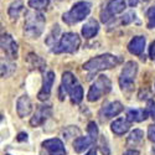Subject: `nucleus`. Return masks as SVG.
I'll return each instance as SVG.
<instances>
[{"label": "nucleus", "mask_w": 155, "mask_h": 155, "mask_svg": "<svg viewBox=\"0 0 155 155\" xmlns=\"http://www.w3.org/2000/svg\"><path fill=\"white\" fill-rule=\"evenodd\" d=\"M68 94L71 97V101L74 104H80L83 99V88L78 83L77 78L73 73L71 72H64L62 74V83L60 87V93Z\"/></svg>", "instance_id": "obj_1"}, {"label": "nucleus", "mask_w": 155, "mask_h": 155, "mask_svg": "<svg viewBox=\"0 0 155 155\" xmlns=\"http://www.w3.org/2000/svg\"><path fill=\"white\" fill-rule=\"evenodd\" d=\"M120 62H122V60L119 57L109 55V54H104V55L96 56L89 61H87L83 64V70L88 71L89 73H97L99 71L110 70L117 66V64H119Z\"/></svg>", "instance_id": "obj_2"}, {"label": "nucleus", "mask_w": 155, "mask_h": 155, "mask_svg": "<svg viewBox=\"0 0 155 155\" xmlns=\"http://www.w3.org/2000/svg\"><path fill=\"white\" fill-rule=\"evenodd\" d=\"M45 28V18L38 11H29L26 12L24 22V34L30 38L40 37L44 32Z\"/></svg>", "instance_id": "obj_3"}, {"label": "nucleus", "mask_w": 155, "mask_h": 155, "mask_svg": "<svg viewBox=\"0 0 155 155\" xmlns=\"http://www.w3.org/2000/svg\"><path fill=\"white\" fill-rule=\"evenodd\" d=\"M81 45L80 36L74 32H66L63 34L60 41L54 46L52 52L55 54H73L78 50Z\"/></svg>", "instance_id": "obj_4"}, {"label": "nucleus", "mask_w": 155, "mask_h": 155, "mask_svg": "<svg viewBox=\"0 0 155 155\" xmlns=\"http://www.w3.org/2000/svg\"><path fill=\"white\" fill-rule=\"evenodd\" d=\"M138 73V64L134 61H128L120 72L119 76V86L123 92H130L133 91L134 81Z\"/></svg>", "instance_id": "obj_5"}, {"label": "nucleus", "mask_w": 155, "mask_h": 155, "mask_svg": "<svg viewBox=\"0 0 155 155\" xmlns=\"http://www.w3.org/2000/svg\"><path fill=\"white\" fill-rule=\"evenodd\" d=\"M89 12H91V4L87 2H78L72 6L70 11L63 14L62 20L68 25H73L82 21L84 18H87Z\"/></svg>", "instance_id": "obj_6"}, {"label": "nucleus", "mask_w": 155, "mask_h": 155, "mask_svg": "<svg viewBox=\"0 0 155 155\" xmlns=\"http://www.w3.org/2000/svg\"><path fill=\"white\" fill-rule=\"evenodd\" d=\"M112 89V82L107 76H98V78L94 81V83L91 86L89 91L87 93V99L89 102H96L102 96H104L110 92Z\"/></svg>", "instance_id": "obj_7"}, {"label": "nucleus", "mask_w": 155, "mask_h": 155, "mask_svg": "<svg viewBox=\"0 0 155 155\" xmlns=\"http://www.w3.org/2000/svg\"><path fill=\"white\" fill-rule=\"evenodd\" d=\"M123 109H124L123 104L118 101L106 102V103H103V106L99 110V118H101V120L110 119V118L115 117V115H118Z\"/></svg>", "instance_id": "obj_8"}, {"label": "nucleus", "mask_w": 155, "mask_h": 155, "mask_svg": "<svg viewBox=\"0 0 155 155\" xmlns=\"http://www.w3.org/2000/svg\"><path fill=\"white\" fill-rule=\"evenodd\" d=\"M2 50L3 52H5V55L11 58V60H16L18 58V44L14 38L11 37V35L9 34H4L2 36Z\"/></svg>", "instance_id": "obj_9"}, {"label": "nucleus", "mask_w": 155, "mask_h": 155, "mask_svg": "<svg viewBox=\"0 0 155 155\" xmlns=\"http://www.w3.org/2000/svg\"><path fill=\"white\" fill-rule=\"evenodd\" d=\"M51 114H52V108H51V106H46V104L38 106L34 114V117L30 120V124L32 127H40L51 117Z\"/></svg>", "instance_id": "obj_10"}, {"label": "nucleus", "mask_w": 155, "mask_h": 155, "mask_svg": "<svg viewBox=\"0 0 155 155\" xmlns=\"http://www.w3.org/2000/svg\"><path fill=\"white\" fill-rule=\"evenodd\" d=\"M42 148L48 153V155H66V149L58 138L47 139L42 141Z\"/></svg>", "instance_id": "obj_11"}, {"label": "nucleus", "mask_w": 155, "mask_h": 155, "mask_svg": "<svg viewBox=\"0 0 155 155\" xmlns=\"http://www.w3.org/2000/svg\"><path fill=\"white\" fill-rule=\"evenodd\" d=\"M54 82H55V73L52 71H48L45 77H44V81H42V88L41 91L38 92L37 94V98L45 102L50 98L51 96V91H52V86H54Z\"/></svg>", "instance_id": "obj_12"}, {"label": "nucleus", "mask_w": 155, "mask_h": 155, "mask_svg": "<svg viewBox=\"0 0 155 155\" xmlns=\"http://www.w3.org/2000/svg\"><path fill=\"white\" fill-rule=\"evenodd\" d=\"M16 112L20 118H25L32 112V103L28 94H22L16 102Z\"/></svg>", "instance_id": "obj_13"}, {"label": "nucleus", "mask_w": 155, "mask_h": 155, "mask_svg": "<svg viewBox=\"0 0 155 155\" xmlns=\"http://www.w3.org/2000/svg\"><path fill=\"white\" fill-rule=\"evenodd\" d=\"M132 127V120L128 118H118L110 124V129L115 135H124Z\"/></svg>", "instance_id": "obj_14"}, {"label": "nucleus", "mask_w": 155, "mask_h": 155, "mask_svg": "<svg viewBox=\"0 0 155 155\" xmlns=\"http://www.w3.org/2000/svg\"><path fill=\"white\" fill-rule=\"evenodd\" d=\"M145 47V37L144 36H135L134 38H132L130 42L128 45V51L132 55L135 56H140L143 54Z\"/></svg>", "instance_id": "obj_15"}, {"label": "nucleus", "mask_w": 155, "mask_h": 155, "mask_svg": "<svg viewBox=\"0 0 155 155\" xmlns=\"http://www.w3.org/2000/svg\"><path fill=\"white\" fill-rule=\"evenodd\" d=\"M99 30V25L94 19H89L83 26H82V35L84 38H91L98 34Z\"/></svg>", "instance_id": "obj_16"}, {"label": "nucleus", "mask_w": 155, "mask_h": 155, "mask_svg": "<svg viewBox=\"0 0 155 155\" xmlns=\"http://www.w3.org/2000/svg\"><path fill=\"white\" fill-rule=\"evenodd\" d=\"M94 143V140L87 135V137H78L77 139H74L73 141V149L76 153H83L84 150H87L89 147Z\"/></svg>", "instance_id": "obj_17"}, {"label": "nucleus", "mask_w": 155, "mask_h": 155, "mask_svg": "<svg viewBox=\"0 0 155 155\" xmlns=\"http://www.w3.org/2000/svg\"><path fill=\"white\" fill-rule=\"evenodd\" d=\"M127 118L132 122H143L148 118V109L137 108V109H128Z\"/></svg>", "instance_id": "obj_18"}, {"label": "nucleus", "mask_w": 155, "mask_h": 155, "mask_svg": "<svg viewBox=\"0 0 155 155\" xmlns=\"http://www.w3.org/2000/svg\"><path fill=\"white\" fill-rule=\"evenodd\" d=\"M125 9V2L124 0H110L108 3L107 10L110 15H115V14H120Z\"/></svg>", "instance_id": "obj_19"}, {"label": "nucleus", "mask_w": 155, "mask_h": 155, "mask_svg": "<svg viewBox=\"0 0 155 155\" xmlns=\"http://www.w3.org/2000/svg\"><path fill=\"white\" fill-rule=\"evenodd\" d=\"M28 63L30 64L31 68H35V70H38V71H44L46 68V62L35 54H30L28 56Z\"/></svg>", "instance_id": "obj_20"}, {"label": "nucleus", "mask_w": 155, "mask_h": 155, "mask_svg": "<svg viewBox=\"0 0 155 155\" xmlns=\"http://www.w3.org/2000/svg\"><path fill=\"white\" fill-rule=\"evenodd\" d=\"M144 139V133L140 129H135L134 132L130 133V135L127 139V145L128 147H137L139 145Z\"/></svg>", "instance_id": "obj_21"}, {"label": "nucleus", "mask_w": 155, "mask_h": 155, "mask_svg": "<svg viewBox=\"0 0 155 155\" xmlns=\"http://www.w3.org/2000/svg\"><path fill=\"white\" fill-rule=\"evenodd\" d=\"M22 8H24V4L21 0H15L14 3H11V5L9 6V11H8L10 18L16 19L20 15V12L22 11Z\"/></svg>", "instance_id": "obj_22"}, {"label": "nucleus", "mask_w": 155, "mask_h": 155, "mask_svg": "<svg viewBox=\"0 0 155 155\" xmlns=\"http://www.w3.org/2000/svg\"><path fill=\"white\" fill-rule=\"evenodd\" d=\"M87 133H88V135L91 137L94 140V143H96L97 139H98V127H97V124L94 122H89L88 123V125H87Z\"/></svg>", "instance_id": "obj_23"}, {"label": "nucleus", "mask_w": 155, "mask_h": 155, "mask_svg": "<svg viewBox=\"0 0 155 155\" xmlns=\"http://www.w3.org/2000/svg\"><path fill=\"white\" fill-rule=\"evenodd\" d=\"M98 145H99L101 153H102L103 155H110V149H109V147H108L107 138L101 137V138H99V141H98Z\"/></svg>", "instance_id": "obj_24"}, {"label": "nucleus", "mask_w": 155, "mask_h": 155, "mask_svg": "<svg viewBox=\"0 0 155 155\" xmlns=\"http://www.w3.org/2000/svg\"><path fill=\"white\" fill-rule=\"evenodd\" d=\"M48 3H50V0H29V5L35 10L46 8Z\"/></svg>", "instance_id": "obj_25"}, {"label": "nucleus", "mask_w": 155, "mask_h": 155, "mask_svg": "<svg viewBox=\"0 0 155 155\" xmlns=\"http://www.w3.org/2000/svg\"><path fill=\"white\" fill-rule=\"evenodd\" d=\"M147 18H148V28L149 29H155V5L151 6L148 10Z\"/></svg>", "instance_id": "obj_26"}, {"label": "nucleus", "mask_w": 155, "mask_h": 155, "mask_svg": "<svg viewBox=\"0 0 155 155\" xmlns=\"http://www.w3.org/2000/svg\"><path fill=\"white\" fill-rule=\"evenodd\" d=\"M63 135L66 137L67 139H70V138H72L73 135H80V129L78 128H73V127H68L66 130L63 132Z\"/></svg>", "instance_id": "obj_27"}, {"label": "nucleus", "mask_w": 155, "mask_h": 155, "mask_svg": "<svg viewBox=\"0 0 155 155\" xmlns=\"http://www.w3.org/2000/svg\"><path fill=\"white\" fill-rule=\"evenodd\" d=\"M148 137H149V139L153 141V143H155V124L149 125V128H148Z\"/></svg>", "instance_id": "obj_28"}, {"label": "nucleus", "mask_w": 155, "mask_h": 155, "mask_svg": "<svg viewBox=\"0 0 155 155\" xmlns=\"http://www.w3.org/2000/svg\"><path fill=\"white\" fill-rule=\"evenodd\" d=\"M133 18H135V14L134 12H128V14L125 15V16H123V24H129L132 20H133Z\"/></svg>", "instance_id": "obj_29"}, {"label": "nucleus", "mask_w": 155, "mask_h": 155, "mask_svg": "<svg viewBox=\"0 0 155 155\" xmlns=\"http://www.w3.org/2000/svg\"><path fill=\"white\" fill-rule=\"evenodd\" d=\"M149 56L151 60H155V41L151 42V45L149 47Z\"/></svg>", "instance_id": "obj_30"}, {"label": "nucleus", "mask_w": 155, "mask_h": 155, "mask_svg": "<svg viewBox=\"0 0 155 155\" xmlns=\"http://www.w3.org/2000/svg\"><path fill=\"white\" fill-rule=\"evenodd\" d=\"M149 106H150V107H149V108H150V117L155 120V106H154V103H153L151 101L149 102Z\"/></svg>", "instance_id": "obj_31"}, {"label": "nucleus", "mask_w": 155, "mask_h": 155, "mask_svg": "<svg viewBox=\"0 0 155 155\" xmlns=\"http://www.w3.org/2000/svg\"><path fill=\"white\" fill-rule=\"evenodd\" d=\"M16 139H18V141H26L28 140V134L26 133H19Z\"/></svg>", "instance_id": "obj_32"}, {"label": "nucleus", "mask_w": 155, "mask_h": 155, "mask_svg": "<svg viewBox=\"0 0 155 155\" xmlns=\"http://www.w3.org/2000/svg\"><path fill=\"white\" fill-rule=\"evenodd\" d=\"M123 155H139V151L138 150H127Z\"/></svg>", "instance_id": "obj_33"}, {"label": "nucleus", "mask_w": 155, "mask_h": 155, "mask_svg": "<svg viewBox=\"0 0 155 155\" xmlns=\"http://www.w3.org/2000/svg\"><path fill=\"white\" fill-rule=\"evenodd\" d=\"M86 155H97V150H96V148H93V149H91L89 150Z\"/></svg>", "instance_id": "obj_34"}, {"label": "nucleus", "mask_w": 155, "mask_h": 155, "mask_svg": "<svg viewBox=\"0 0 155 155\" xmlns=\"http://www.w3.org/2000/svg\"><path fill=\"white\" fill-rule=\"evenodd\" d=\"M128 2H129V5H130V6H135L139 0H128Z\"/></svg>", "instance_id": "obj_35"}, {"label": "nucleus", "mask_w": 155, "mask_h": 155, "mask_svg": "<svg viewBox=\"0 0 155 155\" xmlns=\"http://www.w3.org/2000/svg\"><path fill=\"white\" fill-rule=\"evenodd\" d=\"M6 155H10V154H6Z\"/></svg>", "instance_id": "obj_36"}]
</instances>
